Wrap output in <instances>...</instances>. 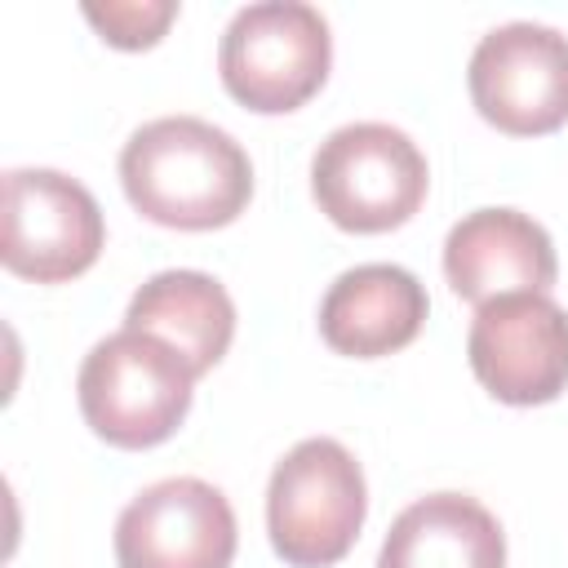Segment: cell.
<instances>
[{"instance_id": "obj_1", "label": "cell", "mask_w": 568, "mask_h": 568, "mask_svg": "<svg viewBox=\"0 0 568 568\" xmlns=\"http://www.w3.org/2000/svg\"><path fill=\"white\" fill-rule=\"evenodd\" d=\"M120 182L146 222L169 231H213L244 213L253 164L226 129L200 115H160L124 142Z\"/></svg>"}, {"instance_id": "obj_2", "label": "cell", "mask_w": 568, "mask_h": 568, "mask_svg": "<svg viewBox=\"0 0 568 568\" xmlns=\"http://www.w3.org/2000/svg\"><path fill=\"white\" fill-rule=\"evenodd\" d=\"M195 373L160 337L120 328L102 337L75 377L80 413L98 439L115 448H155L164 444L191 408Z\"/></svg>"}, {"instance_id": "obj_3", "label": "cell", "mask_w": 568, "mask_h": 568, "mask_svg": "<svg viewBox=\"0 0 568 568\" xmlns=\"http://www.w3.org/2000/svg\"><path fill=\"white\" fill-rule=\"evenodd\" d=\"M364 515L368 488L346 444L315 435L275 462L266 484V532L288 568H328L346 559Z\"/></svg>"}, {"instance_id": "obj_4", "label": "cell", "mask_w": 568, "mask_h": 568, "mask_svg": "<svg viewBox=\"0 0 568 568\" xmlns=\"http://www.w3.org/2000/svg\"><path fill=\"white\" fill-rule=\"evenodd\" d=\"M426 155L417 142L382 120L333 129L311 160V195L320 213L355 235L404 226L426 200Z\"/></svg>"}, {"instance_id": "obj_5", "label": "cell", "mask_w": 568, "mask_h": 568, "mask_svg": "<svg viewBox=\"0 0 568 568\" xmlns=\"http://www.w3.org/2000/svg\"><path fill=\"white\" fill-rule=\"evenodd\" d=\"M333 62V36L315 4L302 0H262L244 4L217 49L222 84L235 102L257 115L297 111L320 93Z\"/></svg>"}, {"instance_id": "obj_6", "label": "cell", "mask_w": 568, "mask_h": 568, "mask_svg": "<svg viewBox=\"0 0 568 568\" xmlns=\"http://www.w3.org/2000/svg\"><path fill=\"white\" fill-rule=\"evenodd\" d=\"M102 209L84 182L58 169L4 173V235L0 262L36 284H62L84 275L102 253Z\"/></svg>"}, {"instance_id": "obj_7", "label": "cell", "mask_w": 568, "mask_h": 568, "mask_svg": "<svg viewBox=\"0 0 568 568\" xmlns=\"http://www.w3.org/2000/svg\"><path fill=\"white\" fill-rule=\"evenodd\" d=\"M475 111L510 133L537 138L568 124V36L541 22L493 27L466 67Z\"/></svg>"}, {"instance_id": "obj_8", "label": "cell", "mask_w": 568, "mask_h": 568, "mask_svg": "<svg viewBox=\"0 0 568 568\" xmlns=\"http://www.w3.org/2000/svg\"><path fill=\"white\" fill-rule=\"evenodd\" d=\"M466 355L493 399L550 404L568 386V311L546 293L493 297L470 320Z\"/></svg>"}, {"instance_id": "obj_9", "label": "cell", "mask_w": 568, "mask_h": 568, "mask_svg": "<svg viewBox=\"0 0 568 568\" xmlns=\"http://www.w3.org/2000/svg\"><path fill=\"white\" fill-rule=\"evenodd\" d=\"M235 541L231 501L195 475L142 488L115 519L120 568H231Z\"/></svg>"}, {"instance_id": "obj_10", "label": "cell", "mask_w": 568, "mask_h": 568, "mask_svg": "<svg viewBox=\"0 0 568 568\" xmlns=\"http://www.w3.org/2000/svg\"><path fill=\"white\" fill-rule=\"evenodd\" d=\"M444 275L457 297L484 306L506 293H546L559 275L541 222L519 209H475L444 240Z\"/></svg>"}, {"instance_id": "obj_11", "label": "cell", "mask_w": 568, "mask_h": 568, "mask_svg": "<svg viewBox=\"0 0 568 568\" xmlns=\"http://www.w3.org/2000/svg\"><path fill=\"white\" fill-rule=\"evenodd\" d=\"M426 288L395 262H364L342 271L320 302V337L351 359H382L404 351L426 324Z\"/></svg>"}, {"instance_id": "obj_12", "label": "cell", "mask_w": 568, "mask_h": 568, "mask_svg": "<svg viewBox=\"0 0 568 568\" xmlns=\"http://www.w3.org/2000/svg\"><path fill=\"white\" fill-rule=\"evenodd\" d=\"M377 568H506V532L484 501L430 493L395 515Z\"/></svg>"}, {"instance_id": "obj_13", "label": "cell", "mask_w": 568, "mask_h": 568, "mask_svg": "<svg viewBox=\"0 0 568 568\" xmlns=\"http://www.w3.org/2000/svg\"><path fill=\"white\" fill-rule=\"evenodd\" d=\"M124 328L169 342L200 377L226 355L235 337V302L204 271H160L129 297Z\"/></svg>"}, {"instance_id": "obj_14", "label": "cell", "mask_w": 568, "mask_h": 568, "mask_svg": "<svg viewBox=\"0 0 568 568\" xmlns=\"http://www.w3.org/2000/svg\"><path fill=\"white\" fill-rule=\"evenodd\" d=\"M84 18L115 49H151L178 18V4L173 0H106V4H84Z\"/></svg>"}]
</instances>
